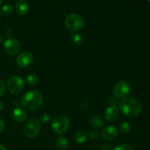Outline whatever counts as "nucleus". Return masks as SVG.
<instances>
[{
  "mask_svg": "<svg viewBox=\"0 0 150 150\" xmlns=\"http://www.w3.org/2000/svg\"><path fill=\"white\" fill-rule=\"evenodd\" d=\"M21 103L23 108L29 111H35L41 107L43 103V97L39 91H29L23 95Z\"/></svg>",
  "mask_w": 150,
  "mask_h": 150,
  "instance_id": "1",
  "label": "nucleus"
},
{
  "mask_svg": "<svg viewBox=\"0 0 150 150\" xmlns=\"http://www.w3.org/2000/svg\"><path fill=\"white\" fill-rule=\"evenodd\" d=\"M120 108L125 115L136 117L142 112V105L140 101L135 98H126L120 103Z\"/></svg>",
  "mask_w": 150,
  "mask_h": 150,
  "instance_id": "2",
  "label": "nucleus"
},
{
  "mask_svg": "<svg viewBox=\"0 0 150 150\" xmlns=\"http://www.w3.org/2000/svg\"><path fill=\"white\" fill-rule=\"evenodd\" d=\"M65 27L70 32H76L81 30L84 26V20L79 14L72 13L67 16L64 21Z\"/></svg>",
  "mask_w": 150,
  "mask_h": 150,
  "instance_id": "3",
  "label": "nucleus"
},
{
  "mask_svg": "<svg viewBox=\"0 0 150 150\" xmlns=\"http://www.w3.org/2000/svg\"><path fill=\"white\" fill-rule=\"evenodd\" d=\"M23 131L27 137H36L40 131V122L36 118L28 119L23 125Z\"/></svg>",
  "mask_w": 150,
  "mask_h": 150,
  "instance_id": "4",
  "label": "nucleus"
},
{
  "mask_svg": "<svg viewBox=\"0 0 150 150\" xmlns=\"http://www.w3.org/2000/svg\"><path fill=\"white\" fill-rule=\"evenodd\" d=\"M70 127V120L65 116H58L52 122L51 128L57 134L65 133Z\"/></svg>",
  "mask_w": 150,
  "mask_h": 150,
  "instance_id": "5",
  "label": "nucleus"
},
{
  "mask_svg": "<svg viewBox=\"0 0 150 150\" xmlns=\"http://www.w3.org/2000/svg\"><path fill=\"white\" fill-rule=\"evenodd\" d=\"M23 87H24V81L19 76H12L7 81V89L13 95L20 94L23 91Z\"/></svg>",
  "mask_w": 150,
  "mask_h": 150,
  "instance_id": "6",
  "label": "nucleus"
},
{
  "mask_svg": "<svg viewBox=\"0 0 150 150\" xmlns=\"http://www.w3.org/2000/svg\"><path fill=\"white\" fill-rule=\"evenodd\" d=\"M130 91V86L126 81H120L117 82L113 87L114 95L118 98H123L127 96Z\"/></svg>",
  "mask_w": 150,
  "mask_h": 150,
  "instance_id": "7",
  "label": "nucleus"
},
{
  "mask_svg": "<svg viewBox=\"0 0 150 150\" xmlns=\"http://www.w3.org/2000/svg\"><path fill=\"white\" fill-rule=\"evenodd\" d=\"M20 43L14 38H8L4 41V49L9 55H16L20 51Z\"/></svg>",
  "mask_w": 150,
  "mask_h": 150,
  "instance_id": "8",
  "label": "nucleus"
},
{
  "mask_svg": "<svg viewBox=\"0 0 150 150\" xmlns=\"http://www.w3.org/2000/svg\"><path fill=\"white\" fill-rule=\"evenodd\" d=\"M33 60V55L28 51H23L16 57V63L20 67H26L31 65Z\"/></svg>",
  "mask_w": 150,
  "mask_h": 150,
  "instance_id": "9",
  "label": "nucleus"
},
{
  "mask_svg": "<svg viewBox=\"0 0 150 150\" xmlns=\"http://www.w3.org/2000/svg\"><path fill=\"white\" fill-rule=\"evenodd\" d=\"M118 136V130L114 126H108L102 131V137L106 141H113Z\"/></svg>",
  "mask_w": 150,
  "mask_h": 150,
  "instance_id": "10",
  "label": "nucleus"
},
{
  "mask_svg": "<svg viewBox=\"0 0 150 150\" xmlns=\"http://www.w3.org/2000/svg\"><path fill=\"white\" fill-rule=\"evenodd\" d=\"M120 116V109L116 105L108 107L105 112V117L108 122H114Z\"/></svg>",
  "mask_w": 150,
  "mask_h": 150,
  "instance_id": "11",
  "label": "nucleus"
},
{
  "mask_svg": "<svg viewBox=\"0 0 150 150\" xmlns=\"http://www.w3.org/2000/svg\"><path fill=\"white\" fill-rule=\"evenodd\" d=\"M13 117L14 120L18 122H22L24 120H26L27 117V111L26 108L23 107L18 106L15 108L13 113Z\"/></svg>",
  "mask_w": 150,
  "mask_h": 150,
  "instance_id": "12",
  "label": "nucleus"
},
{
  "mask_svg": "<svg viewBox=\"0 0 150 150\" xmlns=\"http://www.w3.org/2000/svg\"><path fill=\"white\" fill-rule=\"evenodd\" d=\"M16 10L19 16H25L29 11V4L26 0H19L16 4Z\"/></svg>",
  "mask_w": 150,
  "mask_h": 150,
  "instance_id": "13",
  "label": "nucleus"
},
{
  "mask_svg": "<svg viewBox=\"0 0 150 150\" xmlns=\"http://www.w3.org/2000/svg\"><path fill=\"white\" fill-rule=\"evenodd\" d=\"M89 122L90 125L95 128H102L105 125V121L103 117L98 114L92 115L89 119Z\"/></svg>",
  "mask_w": 150,
  "mask_h": 150,
  "instance_id": "14",
  "label": "nucleus"
},
{
  "mask_svg": "<svg viewBox=\"0 0 150 150\" xmlns=\"http://www.w3.org/2000/svg\"><path fill=\"white\" fill-rule=\"evenodd\" d=\"M87 133L84 130H79L76 132L74 136V140L78 144H83L87 139Z\"/></svg>",
  "mask_w": 150,
  "mask_h": 150,
  "instance_id": "15",
  "label": "nucleus"
},
{
  "mask_svg": "<svg viewBox=\"0 0 150 150\" xmlns=\"http://www.w3.org/2000/svg\"><path fill=\"white\" fill-rule=\"evenodd\" d=\"M56 146L59 150H65L68 146V142L64 137L59 136L56 139Z\"/></svg>",
  "mask_w": 150,
  "mask_h": 150,
  "instance_id": "16",
  "label": "nucleus"
},
{
  "mask_svg": "<svg viewBox=\"0 0 150 150\" xmlns=\"http://www.w3.org/2000/svg\"><path fill=\"white\" fill-rule=\"evenodd\" d=\"M70 40L71 42L76 46H79L81 45L83 42V38L81 34L75 33L72 35L71 38H70Z\"/></svg>",
  "mask_w": 150,
  "mask_h": 150,
  "instance_id": "17",
  "label": "nucleus"
},
{
  "mask_svg": "<svg viewBox=\"0 0 150 150\" xmlns=\"http://www.w3.org/2000/svg\"><path fill=\"white\" fill-rule=\"evenodd\" d=\"M39 78L36 74H30L26 77V82L31 86H35L38 83Z\"/></svg>",
  "mask_w": 150,
  "mask_h": 150,
  "instance_id": "18",
  "label": "nucleus"
},
{
  "mask_svg": "<svg viewBox=\"0 0 150 150\" xmlns=\"http://www.w3.org/2000/svg\"><path fill=\"white\" fill-rule=\"evenodd\" d=\"M1 11L3 14L5 16H10L13 13V7L11 4H4L1 7Z\"/></svg>",
  "mask_w": 150,
  "mask_h": 150,
  "instance_id": "19",
  "label": "nucleus"
},
{
  "mask_svg": "<svg viewBox=\"0 0 150 150\" xmlns=\"http://www.w3.org/2000/svg\"><path fill=\"white\" fill-rule=\"evenodd\" d=\"M130 129H131V125L127 122H124L120 125V130L122 133H128Z\"/></svg>",
  "mask_w": 150,
  "mask_h": 150,
  "instance_id": "20",
  "label": "nucleus"
},
{
  "mask_svg": "<svg viewBox=\"0 0 150 150\" xmlns=\"http://www.w3.org/2000/svg\"><path fill=\"white\" fill-rule=\"evenodd\" d=\"M89 139H90L91 140L96 141L99 139L100 133L98 131H95V130H94V131H92L90 133H89Z\"/></svg>",
  "mask_w": 150,
  "mask_h": 150,
  "instance_id": "21",
  "label": "nucleus"
},
{
  "mask_svg": "<svg viewBox=\"0 0 150 150\" xmlns=\"http://www.w3.org/2000/svg\"><path fill=\"white\" fill-rule=\"evenodd\" d=\"M40 120L41 122H42V123L48 122L50 120V116L48 115V114H46V113H43V114L40 116Z\"/></svg>",
  "mask_w": 150,
  "mask_h": 150,
  "instance_id": "22",
  "label": "nucleus"
},
{
  "mask_svg": "<svg viewBox=\"0 0 150 150\" xmlns=\"http://www.w3.org/2000/svg\"><path fill=\"white\" fill-rule=\"evenodd\" d=\"M113 150H133L130 146H127L125 144H121L119 146H116Z\"/></svg>",
  "mask_w": 150,
  "mask_h": 150,
  "instance_id": "23",
  "label": "nucleus"
},
{
  "mask_svg": "<svg viewBox=\"0 0 150 150\" xmlns=\"http://www.w3.org/2000/svg\"><path fill=\"white\" fill-rule=\"evenodd\" d=\"M6 91V86L5 83H4V81H2L1 80H0V97L3 96L5 93Z\"/></svg>",
  "mask_w": 150,
  "mask_h": 150,
  "instance_id": "24",
  "label": "nucleus"
},
{
  "mask_svg": "<svg viewBox=\"0 0 150 150\" xmlns=\"http://www.w3.org/2000/svg\"><path fill=\"white\" fill-rule=\"evenodd\" d=\"M4 127H5V124H4V121L0 119V133L4 130Z\"/></svg>",
  "mask_w": 150,
  "mask_h": 150,
  "instance_id": "25",
  "label": "nucleus"
},
{
  "mask_svg": "<svg viewBox=\"0 0 150 150\" xmlns=\"http://www.w3.org/2000/svg\"><path fill=\"white\" fill-rule=\"evenodd\" d=\"M100 150H111V146L108 144H103L101 146Z\"/></svg>",
  "mask_w": 150,
  "mask_h": 150,
  "instance_id": "26",
  "label": "nucleus"
},
{
  "mask_svg": "<svg viewBox=\"0 0 150 150\" xmlns=\"http://www.w3.org/2000/svg\"><path fill=\"white\" fill-rule=\"evenodd\" d=\"M4 35H3L1 33H0V43H1V42H3V40H4Z\"/></svg>",
  "mask_w": 150,
  "mask_h": 150,
  "instance_id": "27",
  "label": "nucleus"
},
{
  "mask_svg": "<svg viewBox=\"0 0 150 150\" xmlns=\"http://www.w3.org/2000/svg\"><path fill=\"white\" fill-rule=\"evenodd\" d=\"M3 108H4V104H3L2 102H1V101H0V112L2 111Z\"/></svg>",
  "mask_w": 150,
  "mask_h": 150,
  "instance_id": "28",
  "label": "nucleus"
},
{
  "mask_svg": "<svg viewBox=\"0 0 150 150\" xmlns=\"http://www.w3.org/2000/svg\"><path fill=\"white\" fill-rule=\"evenodd\" d=\"M0 150H7V149H6V147L0 144Z\"/></svg>",
  "mask_w": 150,
  "mask_h": 150,
  "instance_id": "29",
  "label": "nucleus"
},
{
  "mask_svg": "<svg viewBox=\"0 0 150 150\" xmlns=\"http://www.w3.org/2000/svg\"><path fill=\"white\" fill-rule=\"evenodd\" d=\"M3 1H4V0H0V4H1L3 3Z\"/></svg>",
  "mask_w": 150,
  "mask_h": 150,
  "instance_id": "30",
  "label": "nucleus"
},
{
  "mask_svg": "<svg viewBox=\"0 0 150 150\" xmlns=\"http://www.w3.org/2000/svg\"><path fill=\"white\" fill-rule=\"evenodd\" d=\"M0 18H1V13H0Z\"/></svg>",
  "mask_w": 150,
  "mask_h": 150,
  "instance_id": "31",
  "label": "nucleus"
},
{
  "mask_svg": "<svg viewBox=\"0 0 150 150\" xmlns=\"http://www.w3.org/2000/svg\"><path fill=\"white\" fill-rule=\"evenodd\" d=\"M148 1H149V2L150 3V0H148Z\"/></svg>",
  "mask_w": 150,
  "mask_h": 150,
  "instance_id": "32",
  "label": "nucleus"
}]
</instances>
